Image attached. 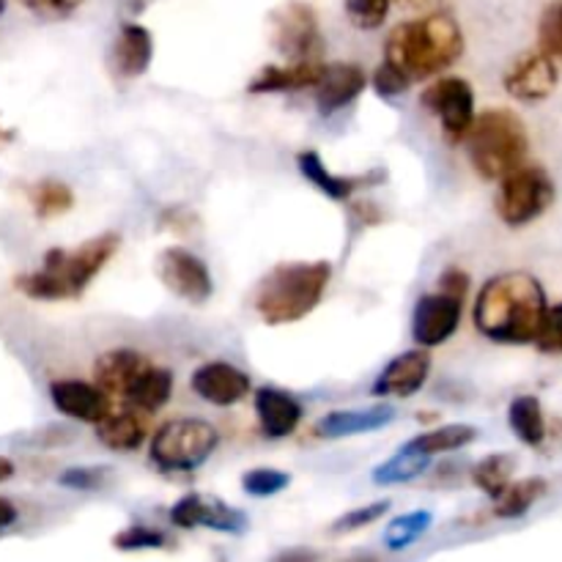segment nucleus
<instances>
[{
    "label": "nucleus",
    "instance_id": "obj_30",
    "mask_svg": "<svg viewBox=\"0 0 562 562\" xmlns=\"http://www.w3.org/2000/svg\"><path fill=\"white\" fill-rule=\"evenodd\" d=\"M516 472V459L508 453H492L475 464L472 470V483L486 494L488 499H499L503 497L505 488L510 486V477Z\"/></svg>",
    "mask_w": 562,
    "mask_h": 562
},
{
    "label": "nucleus",
    "instance_id": "obj_12",
    "mask_svg": "<svg viewBox=\"0 0 562 562\" xmlns=\"http://www.w3.org/2000/svg\"><path fill=\"white\" fill-rule=\"evenodd\" d=\"M560 71L554 64L552 55L547 49H530V53H521L514 64L505 69L503 86L519 102H543L547 97H552V91L558 88Z\"/></svg>",
    "mask_w": 562,
    "mask_h": 562
},
{
    "label": "nucleus",
    "instance_id": "obj_25",
    "mask_svg": "<svg viewBox=\"0 0 562 562\" xmlns=\"http://www.w3.org/2000/svg\"><path fill=\"white\" fill-rule=\"evenodd\" d=\"M170 398H173V373H170L168 368H159L151 362V366L132 382V387L126 390L124 404L154 415V412L162 409Z\"/></svg>",
    "mask_w": 562,
    "mask_h": 562
},
{
    "label": "nucleus",
    "instance_id": "obj_18",
    "mask_svg": "<svg viewBox=\"0 0 562 562\" xmlns=\"http://www.w3.org/2000/svg\"><path fill=\"white\" fill-rule=\"evenodd\" d=\"M368 86V75L357 64H329L316 86V108L322 115H335L349 108Z\"/></svg>",
    "mask_w": 562,
    "mask_h": 562
},
{
    "label": "nucleus",
    "instance_id": "obj_33",
    "mask_svg": "<svg viewBox=\"0 0 562 562\" xmlns=\"http://www.w3.org/2000/svg\"><path fill=\"white\" fill-rule=\"evenodd\" d=\"M289 486H291L289 472L272 470V467H256V470L245 472V477H241V492L258 499L274 497V494L285 492Z\"/></svg>",
    "mask_w": 562,
    "mask_h": 562
},
{
    "label": "nucleus",
    "instance_id": "obj_42",
    "mask_svg": "<svg viewBox=\"0 0 562 562\" xmlns=\"http://www.w3.org/2000/svg\"><path fill=\"white\" fill-rule=\"evenodd\" d=\"M16 521V508L9 503V499H0V532L5 530V527H11Z\"/></svg>",
    "mask_w": 562,
    "mask_h": 562
},
{
    "label": "nucleus",
    "instance_id": "obj_26",
    "mask_svg": "<svg viewBox=\"0 0 562 562\" xmlns=\"http://www.w3.org/2000/svg\"><path fill=\"white\" fill-rule=\"evenodd\" d=\"M477 437H481V431H477L475 426H470V423H453V426L431 428V431L426 434H417L415 439L406 442V448L417 450V453L428 456V459H437V456L442 453L470 448Z\"/></svg>",
    "mask_w": 562,
    "mask_h": 562
},
{
    "label": "nucleus",
    "instance_id": "obj_14",
    "mask_svg": "<svg viewBox=\"0 0 562 562\" xmlns=\"http://www.w3.org/2000/svg\"><path fill=\"white\" fill-rule=\"evenodd\" d=\"M431 373V355L428 349H409L404 355L393 357L387 366L382 368L371 384V395L376 398H412L420 393Z\"/></svg>",
    "mask_w": 562,
    "mask_h": 562
},
{
    "label": "nucleus",
    "instance_id": "obj_1",
    "mask_svg": "<svg viewBox=\"0 0 562 562\" xmlns=\"http://www.w3.org/2000/svg\"><path fill=\"white\" fill-rule=\"evenodd\" d=\"M547 291L527 272L494 274L483 283L472 307L475 329L492 344H536L547 318Z\"/></svg>",
    "mask_w": 562,
    "mask_h": 562
},
{
    "label": "nucleus",
    "instance_id": "obj_45",
    "mask_svg": "<svg viewBox=\"0 0 562 562\" xmlns=\"http://www.w3.org/2000/svg\"><path fill=\"white\" fill-rule=\"evenodd\" d=\"M404 3L406 5H423V3H426V0H404Z\"/></svg>",
    "mask_w": 562,
    "mask_h": 562
},
{
    "label": "nucleus",
    "instance_id": "obj_23",
    "mask_svg": "<svg viewBox=\"0 0 562 562\" xmlns=\"http://www.w3.org/2000/svg\"><path fill=\"white\" fill-rule=\"evenodd\" d=\"M148 412L126 406V409H113L104 420L97 423V439L108 450L115 453H135L148 437Z\"/></svg>",
    "mask_w": 562,
    "mask_h": 562
},
{
    "label": "nucleus",
    "instance_id": "obj_3",
    "mask_svg": "<svg viewBox=\"0 0 562 562\" xmlns=\"http://www.w3.org/2000/svg\"><path fill=\"white\" fill-rule=\"evenodd\" d=\"M121 247L119 234H102L91 241L71 247V250H47L42 269L16 278V289L31 300L60 302L77 300L88 285L93 283L99 272L113 261Z\"/></svg>",
    "mask_w": 562,
    "mask_h": 562
},
{
    "label": "nucleus",
    "instance_id": "obj_24",
    "mask_svg": "<svg viewBox=\"0 0 562 562\" xmlns=\"http://www.w3.org/2000/svg\"><path fill=\"white\" fill-rule=\"evenodd\" d=\"M300 165V173L311 181L313 187H318V192H324L333 201H349L357 190L371 184V176H335L329 173V168L324 165V159L316 151H302L296 157Z\"/></svg>",
    "mask_w": 562,
    "mask_h": 562
},
{
    "label": "nucleus",
    "instance_id": "obj_9",
    "mask_svg": "<svg viewBox=\"0 0 562 562\" xmlns=\"http://www.w3.org/2000/svg\"><path fill=\"white\" fill-rule=\"evenodd\" d=\"M272 44L285 60H322L324 33L313 5L302 0H289L272 11Z\"/></svg>",
    "mask_w": 562,
    "mask_h": 562
},
{
    "label": "nucleus",
    "instance_id": "obj_35",
    "mask_svg": "<svg viewBox=\"0 0 562 562\" xmlns=\"http://www.w3.org/2000/svg\"><path fill=\"white\" fill-rule=\"evenodd\" d=\"M387 514H390L387 499H382V503L362 505V508L349 510V514H344L340 519H335L333 527H329V532H333V536H349V532L362 530V527H371L373 521L384 519Z\"/></svg>",
    "mask_w": 562,
    "mask_h": 562
},
{
    "label": "nucleus",
    "instance_id": "obj_22",
    "mask_svg": "<svg viewBox=\"0 0 562 562\" xmlns=\"http://www.w3.org/2000/svg\"><path fill=\"white\" fill-rule=\"evenodd\" d=\"M256 415L267 439H285L300 428L302 406L289 393L274 387H261L256 393Z\"/></svg>",
    "mask_w": 562,
    "mask_h": 562
},
{
    "label": "nucleus",
    "instance_id": "obj_38",
    "mask_svg": "<svg viewBox=\"0 0 562 562\" xmlns=\"http://www.w3.org/2000/svg\"><path fill=\"white\" fill-rule=\"evenodd\" d=\"M108 467H71V470L60 472L58 483L71 492H99L108 481Z\"/></svg>",
    "mask_w": 562,
    "mask_h": 562
},
{
    "label": "nucleus",
    "instance_id": "obj_7",
    "mask_svg": "<svg viewBox=\"0 0 562 562\" xmlns=\"http://www.w3.org/2000/svg\"><path fill=\"white\" fill-rule=\"evenodd\" d=\"M220 445V434L212 423L184 417L170 420L151 437V461L162 472H195L206 464Z\"/></svg>",
    "mask_w": 562,
    "mask_h": 562
},
{
    "label": "nucleus",
    "instance_id": "obj_28",
    "mask_svg": "<svg viewBox=\"0 0 562 562\" xmlns=\"http://www.w3.org/2000/svg\"><path fill=\"white\" fill-rule=\"evenodd\" d=\"M434 459H428V456L417 453V450L412 448H401L398 453L390 456L387 461H382V464L373 470V483L376 486H401V483H409L415 481V477H420L423 472L431 467Z\"/></svg>",
    "mask_w": 562,
    "mask_h": 562
},
{
    "label": "nucleus",
    "instance_id": "obj_15",
    "mask_svg": "<svg viewBox=\"0 0 562 562\" xmlns=\"http://www.w3.org/2000/svg\"><path fill=\"white\" fill-rule=\"evenodd\" d=\"M49 401L60 415L71 417L80 423H93L113 412V398L99 387L97 382H82V379H58L49 384Z\"/></svg>",
    "mask_w": 562,
    "mask_h": 562
},
{
    "label": "nucleus",
    "instance_id": "obj_41",
    "mask_svg": "<svg viewBox=\"0 0 562 562\" xmlns=\"http://www.w3.org/2000/svg\"><path fill=\"white\" fill-rule=\"evenodd\" d=\"M27 11L44 20H64V16L75 14L80 9L82 0H20Z\"/></svg>",
    "mask_w": 562,
    "mask_h": 562
},
{
    "label": "nucleus",
    "instance_id": "obj_10",
    "mask_svg": "<svg viewBox=\"0 0 562 562\" xmlns=\"http://www.w3.org/2000/svg\"><path fill=\"white\" fill-rule=\"evenodd\" d=\"M423 108L431 110L442 126L445 140L459 146L475 124V91L464 77H437L420 97Z\"/></svg>",
    "mask_w": 562,
    "mask_h": 562
},
{
    "label": "nucleus",
    "instance_id": "obj_44",
    "mask_svg": "<svg viewBox=\"0 0 562 562\" xmlns=\"http://www.w3.org/2000/svg\"><path fill=\"white\" fill-rule=\"evenodd\" d=\"M0 140H11V132H5L3 126H0Z\"/></svg>",
    "mask_w": 562,
    "mask_h": 562
},
{
    "label": "nucleus",
    "instance_id": "obj_5",
    "mask_svg": "<svg viewBox=\"0 0 562 562\" xmlns=\"http://www.w3.org/2000/svg\"><path fill=\"white\" fill-rule=\"evenodd\" d=\"M464 146L475 173L486 181H499L525 165L530 135L514 110L494 108L477 115L472 130L467 132Z\"/></svg>",
    "mask_w": 562,
    "mask_h": 562
},
{
    "label": "nucleus",
    "instance_id": "obj_34",
    "mask_svg": "<svg viewBox=\"0 0 562 562\" xmlns=\"http://www.w3.org/2000/svg\"><path fill=\"white\" fill-rule=\"evenodd\" d=\"M390 3L393 0H344L346 16L360 31H376V27H382L387 22Z\"/></svg>",
    "mask_w": 562,
    "mask_h": 562
},
{
    "label": "nucleus",
    "instance_id": "obj_29",
    "mask_svg": "<svg viewBox=\"0 0 562 562\" xmlns=\"http://www.w3.org/2000/svg\"><path fill=\"white\" fill-rule=\"evenodd\" d=\"M547 481H541V477H527V481L510 483L503 492V497L494 499V516L497 519H521L547 494Z\"/></svg>",
    "mask_w": 562,
    "mask_h": 562
},
{
    "label": "nucleus",
    "instance_id": "obj_17",
    "mask_svg": "<svg viewBox=\"0 0 562 562\" xmlns=\"http://www.w3.org/2000/svg\"><path fill=\"white\" fill-rule=\"evenodd\" d=\"M327 66L322 60H289V64H269L250 80V93H294L316 88Z\"/></svg>",
    "mask_w": 562,
    "mask_h": 562
},
{
    "label": "nucleus",
    "instance_id": "obj_6",
    "mask_svg": "<svg viewBox=\"0 0 562 562\" xmlns=\"http://www.w3.org/2000/svg\"><path fill=\"white\" fill-rule=\"evenodd\" d=\"M470 278L461 269H448L439 278V291L423 294L412 313V338L423 349L442 346L459 333Z\"/></svg>",
    "mask_w": 562,
    "mask_h": 562
},
{
    "label": "nucleus",
    "instance_id": "obj_27",
    "mask_svg": "<svg viewBox=\"0 0 562 562\" xmlns=\"http://www.w3.org/2000/svg\"><path fill=\"white\" fill-rule=\"evenodd\" d=\"M508 423H510V431L516 434V439L525 442L527 448H541L543 439H547L543 406L536 395H519V398L510 401Z\"/></svg>",
    "mask_w": 562,
    "mask_h": 562
},
{
    "label": "nucleus",
    "instance_id": "obj_8",
    "mask_svg": "<svg viewBox=\"0 0 562 562\" xmlns=\"http://www.w3.org/2000/svg\"><path fill=\"white\" fill-rule=\"evenodd\" d=\"M554 195L558 190L547 170L538 165H519L505 179H499L497 214L510 228H521L541 217L554 203Z\"/></svg>",
    "mask_w": 562,
    "mask_h": 562
},
{
    "label": "nucleus",
    "instance_id": "obj_4",
    "mask_svg": "<svg viewBox=\"0 0 562 562\" xmlns=\"http://www.w3.org/2000/svg\"><path fill=\"white\" fill-rule=\"evenodd\" d=\"M329 280H333V267L327 261L278 263L258 283L256 313L269 327L302 322L324 300Z\"/></svg>",
    "mask_w": 562,
    "mask_h": 562
},
{
    "label": "nucleus",
    "instance_id": "obj_11",
    "mask_svg": "<svg viewBox=\"0 0 562 562\" xmlns=\"http://www.w3.org/2000/svg\"><path fill=\"white\" fill-rule=\"evenodd\" d=\"M157 274L165 289L190 305L212 300L214 280L206 263L187 247H165L157 258Z\"/></svg>",
    "mask_w": 562,
    "mask_h": 562
},
{
    "label": "nucleus",
    "instance_id": "obj_20",
    "mask_svg": "<svg viewBox=\"0 0 562 562\" xmlns=\"http://www.w3.org/2000/svg\"><path fill=\"white\" fill-rule=\"evenodd\" d=\"M154 58V36L148 27L137 25V22H126L119 31V38L113 44V55L110 64L119 80H135V77L146 75Z\"/></svg>",
    "mask_w": 562,
    "mask_h": 562
},
{
    "label": "nucleus",
    "instance_id": "obj_21",
    "mask_svg": "<svg viewBox=\"0 0 562 562\" xmlns=\"http://www.w3.org/2000/svg\"><path fill=\"white\" fill-rule=\"evenodd\" d=\"M148 366H151V360H146L140 351L113 349L97 360V366H93V382H97L110 398L124 401L126 390L132 387V382H135Z\"/></svg>",
    "mask_w": 562,
    "mask_h": 562
},
{
    "label": "nucleus",
    "instance_id": "obj_46",
    "mask_svg": "<svg viewBox=\"0 0 562 562\" xmlns=\"http://www.w3.org/2000/svg\"><path fill=\"white\" fill-rule=\"evenodd\" d=\"M5 11V0H0V14H3Z\"/></svg>",
    "mask_w": 562,
    "mask_h": 562
},
{
    "label": "nucleus",
    "instance_id": "obj_2",
    "mask_svg": "<svg viewBox=\"0 0 562 562\" xmlns=\"http://www.w3.org/2000/svg\"><path fill=\"white\" fill-rule=\"evenodd\" d=\"M464 55L461 25L445 11L401 22L384 42V60L398 66L412 82L431 80Z\"/></svg>",
    "mask_w": 562,
    "mask_h": 562
},
{
    "label": "nucleus",
    "instance_id": "obj_16",
    "mask_svg": "<svg viewBox=\"0 0 562 562\" xmlns=\"http://www.w3.org/2000/svg\"><path fill=\"white\" fill-rule=\"evenodd\" d=\"M190 387L198 398L212 406H234L250 393V376L223 360L206 362L190 376Z\"/></svg>",
    "mask_w": 562,
    "mask_h": 562
},
{
    "label": "nucleus",
    "instance_id": "obj_37",
    "mask_svg": "<svg viewBox=\"0 0 562 562\" xmlns=\"http://www.w3.org/2000/svg\"><path fill=\"white\" fill-rule=\"evenodd\" d=\"M538 42H541V49H547L552 58L562 60V0L543 11L541 25H538Z\"/></svg>",
    "mask_w": 562,
    "mask_h": 562
},
{
    "label": "nucleus",
    "instance_id": "obj_31",
    "mask_svg": "<svg viewBox=\"0 0 562 562\" xmlns=\"http://www.w3.org/2000/svg\"><path fill=\"white\" fill-rule=\"evenodd\" d=\"M434 525L431 510H409L404 516H395L393 521L384 530V547L393 549V552H404L406 547L420 541Z\"/></svg>",
    "mask_w": 562,
    "mask_h": 562
},
{
    "label": "nucleus",
    "instance_id": "obj_32",
    "mask_svg": "<svg viewBox=\"0 0 562 562\" xmlns=\"http://www.w3.org/2000/svg\"><path fill=\"white\" fill-rule=\"evenodd\" d=\"M31 203L38 220H53L75 206V192H71V187L64 184V181L44 179L38 181V184H33Z\"/></svg>",
    "mask_w": 562,
    "mask_h": 562
},
{
    "label": "nucleus",
    "instance_id": "obj_19",
    "mask_svg": "<svg viewBox=\"0 0 562 562\" xmlns=\"http://www.w3.org/2000/svg\"><path fill=\"white\" fill-rule=\"evenodd\" d=\"M395 420L393 406H368V409H338L324 415L322 420L313 426V434L318 439H346V437H362V434L382 431L384 426Z\"/></svg>",
    "mask_w": 562,
    "mask_h": 562
},
{
    "label": "nucleus",
    "instance_id": "obj_13",
    "mask_svg": "<svg viewBox=\"0 0 562 562\" xmlns=\"http://www.w3.org/2000/svg\"><path fill=\"white\" fill-rule=\"evenodd\" d=\"M170 521L179 530H214L239 536L247 527L245 510L225 505L223 499H209L203 494H187L170 508Z\"/></svg>",
    "mask_w": 562,
    "mask_h": 562
},
{
    "label": "nucleus",
    "instance_id": "obj_36",
    "mask_svg": "<svg viewBox=\"0 0 562 562\" xmlns=\"http://www.w3.org/2000/svg\"><path fill=\"white\" fill-rule=\"evenodd\" d=\"M168 543L165 532L151 530V527L132 525L126 530H121L119 536L113 538V547L119 552H143V549H162Z\"/></svg>",
    "mask_w": 562,
    "mask_h": 562
},
{
    "label": "nucleus",
    "instance_id": "obj_40",
    "mask_svg": "<svg viewBox=\"0 0 562 562\" xmlns=\"http://www.w3.org/2000/svg\"><path fill=\"white\" fill-rule=\"evenodd\" d=\"M536 346L543 355H562V302L547 311V318H543V327L541 333H538Z\"/></svg>",
    "mask_w": 562,
    "mask_h": 562
},
{
    "label": "nucleus",
    "instance_id": "obj_39",
    "mask_svg": "<svg viewBox=\"0 0 562 562\" xmlns=\"http://www.w3.org/2000/svg\"><path fill=\"white\" fill-rule=\"evenodd\" d=\"M371 86L382 99H395V97H401V93L409 91L412 80L398 69V66H393L390 60H384V64L373 71Z\"/></svg>",
    "mask_w": 562,
    "mask_h": 562
},
{
    "label": "nucleus",
    "instance_id": "obj_43",
    "mask_svg": "<svg viewBox=\"0 0 562 562\" xmlns=\"http://www.w3.org/2000/svg\"><path fill=\"white\" fill-rule=\"evenodd\" d=\"M11 477H14V464H11L9 459H3V456H0V483L11 481Z\"/></svg>",
    "mask_w": 562,
    "mask_h": 562
}]
</instances>
